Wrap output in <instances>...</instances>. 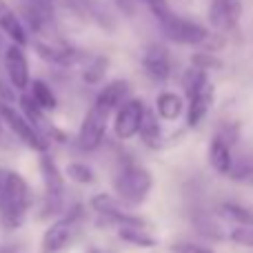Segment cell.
Masks as SVG:
<instances>
[{"label":"cell","instance_id":"30","mask_svg":"<svg viewBox=\"0 0 253 253\" xmlns=\"http://www.w3.org/2000/svg\"><path fill=\"white\" fill-rule=\"evenodd\" d=\"M231 240L236 245H245L253 249V227H238L231 231Z\"/></svg>","mask_w":253,"mask_h":253},{"label":"cell","instance_id":"16","mask_svg":"<svg viewBox=\"0 0 253 253\" xmlns=\"http://www.w3.org/2000/svg\"><path fill=\"white\" fill-rule=\"evenodd\" d=\"M129 96H131L129 83L123 80V78H118V80H111V83H107L105 87L98 91L96 102H100V105L107 107V109L116 111L125 100H129Z\"/></svg>","mask_w":253,"mask_h":253},{"label":"cell","instance_id":"5","mask_svg":"<svg viewBox=\"0 0 253 253\" xmlns=\"http://www.w3.org/2000/svg\"><path fill=\"white\" fill-rule=\"evenodd\" d=\"M111 114H114L111 109H107V107H102L100 102L93 100V105L89 107L87 116H84L83 123H80L78 138H76L80 151L91 153V151H96V149L100 147L102 140H105L107 126H109Z\"/></svg>","mask_w":253,"mask_h":253},{"label":"cell","instance_id":"21","mask_svg":"<svg viewBox=\"0 0 253 253\" xmlns=\"http://www.w3.org/2000/svg\"><path fill=\"white\" fill-rule=\"evenodd\" d=\"M107 71H109V58L107 56H93L89 62H84L83 69V80L87 84H100L105 80Z\"/></svg>","mask_w":253,"mask_h":253},{"label":"cell","instance_id":"4","mask_svg":"<svg viewBox=\"0 0 253 253\" xmlns=\"http://www.w3.org/2000/svg\"><path fill=\"white\" fill-rule=\"evenodd\" d=\"M0 118H2L4 126L11 131L13 138L20 140L27 149H31V151H36V153L49 151V142H51V140H49L36 125H31L29 120L22 116L20 109L16 111L11 105L0 102Z\"/></svg>","mask_w":253,"mask_h":253},{"label":"cell","instance_id":"19","mask_svg":"<svg viewBox=\"0 0 253 253\" xmlns=\"http://www.w3.org/2000/svg\"><path fill=\"white\" fill-rule=\"evenodd\" d=\"M160 116L153 114L151 109L144 111V118H142V125H140V131L138 135L142 138V142L151 149H160L162 147V129H160Z\"/></svg>","mask_w":253,"mask_h":253},{"label":"cell","instance_id":"20","mask_svg":"<svg viewBox=\"0 0 253 253\" xmlns=\"http://www.w3.org/2000/svg\"><path fill=\"white\" fill-rule=\"evenodd\" d=\"M118 238L126 245L140 247V249H151V247L158 245V240L153 236H149L144 231V227H133V224H125V227H118Z\"/></svg>","mask_w":253,"mask_h":253},{"label":"cell","instance_id":"8","mask_svg":"<svg viewBox=\"0 0 253 253\" xmlns=\"http://www.w3.org/2000/svg\"><path fill=\"white\" fill-rule=\"evenodd\" d=\"M65 4L83 22H93L105 31L116 29V16L107 7L105 0H65Z\"/></svg>","mask_w":253,"mask_h":253},{"label":"cell","instance_id":"31","mask_svg":"<svg viewBox=\"0 0 253 253\" xmlns=\"http://www.w3.org/2000/svg\"><path fill=\"white\" fill-rule=\"evenodd\" d=\"M0 102H7V105L16 102V87L9 80H4L2 76H0Z\"/></svg>","mask_w":253,"mask_h":253},{"label":"cell","instance_id":"32","mask_svg":"<svg viewBox=\"0 0 253 253\" xmlns=\"http://www.w3.org/2000/svg\"><path fill=\"white\" fill-rule=\"evenodd\" d=\"M114 7L118 9L123 16L126 18H133L135 16V9H138V0H111Z\"/></svg>","mask_w":253,"mask_h":253},{"label":"cell","instance_id":"22","mask_svg":"<svg viewBox=\"0 0 253 253\" xmlns=\"http://www.w3.org/2000/svg\"><path fill=\"white\" fill-rule=\"evenodd\" d=\"M18 107H20L22 116H25L31 125H36L40 131H42V125H44L42 111L44 109L34 100V96H31V93H20V98H18ZM42 133H44V131H42ZM44 135H47V133H44Z\"/></svg>","mask_w":253,"mask_h":253},{"label":"cell","instance_id":"12","mask_svg":"<svg viewBox=\"0 0 253 253\" xmlns=\"http://www.w3.org/2000/svg\"><path fill=\"white\" fill-rule=\"evenodd\" d=\"M142 67H144V71H147L149 78H153L156 83H165V80H169L171 69H173L169 51H167L162 44H149L147 51H144V56H142Z\"/></svg>","mask_w":253,"mask_h":253},{"label":"cell","instance_id":"1","mask_svg":"<svg viewBox=\"0 0 253 253\" xmlns=\"http://www.w3.org/2000/svg\"><path fill=\"white\" fill-rule=\"evenodd\" d=\"M31 207L29 184L18 171L0 169V222L7 231L22 227Z\"/></svg>","mask_w":253,"mask_h":253},{"label":"cell","instance_id":"11","mask_svg":"<svg viewBox=\"0 0 253 253\" xmlns=\"http://www.w3.org/2000/svg\"><path fill=\"white\" fill-rule=\"evenodd\" d=\"M242 2L240 0H211L209 22L215 31H233L240 22Z\"/></svg>","mask_w":253,"mask_h":253},{"label":"cell","instance_id":"27","mask_svg":"<svg viewBox=\"0 0 253 253\" xmlns=\"http://www.w3.org/2000/svg\"><path fill=\"white\" fill-rule=\"evenodd\" d=\"M229 175H231L233 180H247V178H253V158L240 160L236 167H231Z\"/></svg>","mask_w":253,"mask_h":253},{"label":"cell","instance_id":"24","mask_svg":"<svg viewBox=\"0 0 253 253\" xmlns=\"http://www.w3.org/2000/svg\"><path fill=\"white\" fill-rule=\"evenodd\" d=\"M220 213H222L227 220L236 222L238 227H253V211H249L242 205H236V202H222V205H220Z\"/></svg>","mask_w":253,"mask_h":253},{"label":"cell","instance_id":"33","mask_svg":"<svg viewBox=\"0 0 253 253\" xmlns=\"http://www.w3.org/2000/svg\"><path fill=\"white\" fill-rule=\"evenodd\" d=\"M178 2H184V0H178Z\"/></svg>","mask_w":253,"mask_h":253},{"label":"cell","instance_id":"3","mask_svg":"<svg viewBox=\"0 0 253 253\" xmlns=\"http://www.w3.org/2000/svg\"><path fill=\"white\" fill-rule=\"evenodd\" d=\"M83 220H84V209L80 202H76L74 207L67 209V213L62 218L53 220L47 227V231L42 233V240H40V253H60L74 240Z\"/></svg>","mask_w":253,"mask_h":253},{"label":"cell","instance_id":"29","mask_svg":"<svg viewBox=\"0 0 253 253\" xmlns=\"http://www.w3.org/2000/svg\"><path fill=\"white\" fill-rule=\"evenodd\" d=\"M144 4L149 7V11L156 16V20H162V18H167L171 13V7L167 0H142Z\"/></svg>","mask_w":253,"mask_h":253},{"label":"cell","instance_id":"17","mask_svg":"<svg viewBox=\"0 0 253 253\" xmlns=\"http://www.w3.org/2000/svg\"><path fill=\"white\" fill-rule=\"evenodd\" d=\"M209 162L218 173H227L231 171L233 160H231V151H229V142L222 135H215L209 144Z\"/></svg>","mask_w":253,"mask_h":253},{"label":"cell","instance_id":"14","mask_svg":"<svg viewBox=\"0 0 253 253\" xmlns=\"http://www.w3.org/2000/svg\"><path fill=\"white\" fill-rule=\"evenodd\" d=\"M211 105H213V84L207 83L205 87H200L198 91H193L189 96V107H187V125L198 126L202 120L207 118Z\"/></svg>","mask_w":253,"mask_h":253},{"label":"cell","instance_id":"23","mask_svg":"<svg viewBox=\"0 0 253 253\" xmlns=\"http://www.w3.org/2000/svg\"><path fill=\"white\" fill-rule=\"evenodd\" d=\"M29 89H31V96H34V100L38 102L42 109H49V111H53L58 107V98H56V93L51 91V87H49L44 80H40V78H36V80H31V84H29Z\"/></svg>","mask_w":253,"mask_h":253},{"label":"cell","instance_id":"26","mask_svg":"<svg viewBox=\"0 0 253 253\" xmlns=\"http://www.w3.org/2000/svg\"><path fill=\"white\" fill-rule=\"evenodd\" d=\"M191 62H193V67H198V69H205V71L220 69V67H222V62H220L215 56H211V53H196V56L191 58Z\"/></svg>","mask_w":253,"mask_h":253},{"label":"cell","instance_id":"13","mask_svg":"<svg viewBox=\"0 0 253 253\" xmlns=\"http://www.w3.org/2000/svg\"><path fill=\"white\" fill-rule=\"evenodd\" d=\"M38 167H40V175H42L44 193H49V196H65V173L58 169L56 158L49 151L38 153Z\"/></svg>","mask_w":253,"mask_h":253},{"label":"cell","instance_id":"10","mask_svg":"<svg viewBox=\"0 0 253 253\" xmlns=\"http://www.w3.org/2000/svg\"><path fill=\"white\" fill-rule=\"evenodd\" d=\"M36 53L42 58L44 62H51V65H60V67H74L78 62L84 60V53L80 49L71 47L67 42H60V40H36L34 42Z\"/></svg>","mask_w":253,"mask_h":253},{"label":"cell","instance_id":"9","mask_svg":"<svg viewBox=\"0 0 253 253\" xmlns=\"http://www.w3.org/2000/svg\"><path fill=\"white\" fill-rule=\"evenodd\" d=\"M2 67L7 80L18 89V91H25L31 84V76H29V62H27L25 49L22 44L11 42L2 53Z\"/></svg>","mask_w":253,"mask_h":253},{"label":"cell","instance_id":"15","mask_svg":"<svg viewBox=\"0 0 253 253\" xmlns=\"http://www.w3.org/2000/svg\"><path fill=\"white\" fill-rule=\"evenodd\" d=\"M0 31L7 36L11 42L16 44H27V29H25V22L22 18L9 7L4 0H0Z\"/></svg>","mask_w":253,"mask_h":253},{"label":"cell","instance_id":"2","mask_svg":"<svg viewBox=\"0 0 253 253\" xmlns=\"http://www.w3.org/2000/svg\"><path fill=\"white\" fill-rule=\"evenodd\" d=\"M153 189V175L142 165L126 162L114 175V191L125 207H140Z\"/></svg>","mask_w":253,"mask_h":253},{"label":"cell","instance_id":"7","mask_svg":"<svg viewBox=\"0 0 253 253\" xmlns=\"http://www.w3.org/2000/svg\"><path fill=\"white\" fill-rule=\"evenodd\" d=\"M144 102L140 98H129L125 100L123 105L116 109V116H114V133L116 138L120 140H131L138 135L140 131V125H142V118H144Z\"/></svg>","mask_w":253,"mask_h":253},{"label":"cell","instance_id":"25","mask_svg":"<svg viewBox=\"0 0 253 253\" xmlns=\"http://www.w3.org/2000/svg\"><path fill=\"white\" fill-rule=\"evenodd\" d=\"M65 175L76 184H93L96 182V173L91 167L83 165V162H69L65 167Z\"/></svg>","mask_w":253,"mask_h":253},{"label":"cell","instance_id":"18","mask_svg":"<svg viewBox=\"0 0 253 253\" xmlns=\"http://www.w3.org/2000/svg\"><path fill=\"white\" fill-rule=\"evenodd\" d=\"M184 111V100L175 91H162L156 98V114L162 120H178Z\"/></svg>","mask_w":253,"mask_h":253},{"label":"cell","instance_id":"6","mask_svg":"<svg viewBox=\"0 0 253 253\" xmlns=\"http://www.w3.org/2000/svg\"><path fill=\"white\" fill-rule=\"evenodd\" d=\"M158 22H160V29L165 34V38L175 44H205L207 38L211 36L207 27L198 25V22L189 20V18L178 16L173 11Z\"/></svg>","mask_w":253,"mask_h":253},{"label":"cell","instance_id":"28","mask_svg":"<svg viewBox=\"0 0 253 253\" xmlns=\"http://www.w3.org/2000/svg\"><path fill=\"white\" fill-rule=\"evenodd\" d=\"M171 253H215L213 249L205 245H196V242H175L169 247Z\"/></svg>","mask_w":253,"mask_h":253}]
</instances>
